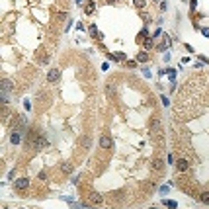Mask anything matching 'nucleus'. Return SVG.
Here are the masks:
<instances>
[{"label": "nucleus", "instance_id": "11", "mask_svg": "<svg viewBox=\"0 0 209 209\" xmlns=\"http://www.w3.org/2000/svg\"><path fill=\"white\" fill-rule=\"evenodd\" d=\"M147 61H149V55H147V53H141L139 51V55H137V63H147Z\"/></svg>", "mask_w": 209, "mask_h": 209}, {"label": "nucleus", "instance_id": "5", "mask_svg": "<svg viewBox=\"0 0 209 209\" xmlns=\"http://www.w3.org/2000/svg\"><path fill=\"white\" fill-rule=\"evenodd\" d=\"M59 78H61L59 69H51V71L47 72V82H59Z\"/></svg>", "mask_w": 209, "mask_h": 209}, {"label": "nucleus", "instance_id": "17", "mask_svg": "<svg viewBox=\"0 0 209 209\" xmlns=\"http://www.w3.org/2000/svg\"><path fill=\"white\" fill-rule=\"evenodd\" d=\"M135 4H137L139 8H143L145 6V0H135Z\"/></svg>", "mask_w": 209, "mask_h": 209}, {"label": "nucleus", "instance_id": "22", "mask_svg": "<svg viewBox=\"0 0 209 209\" xmlns=\"http://www.w3.org/2000/svg\"><path fill=\"white\" fill-rule=\"evenodd\" d=\"M149 209H158V207H157V205H150V207H149Z\"/></svg>", "mask_w": 209, "mask_h": 209}, {"label": "nucleus", "instance_id": "23", "mask_svg": "<svg viewBox=\"0 0 209 209\" xmlns=\"http://www.w3.org/2000/svg\"><path fill=\"white\" fill-rule=\"evenodd\" d=\"M4 209H8V207H4Z\"/></svg>", "mask_w": 209, "mask_h": 209}, {"label": "nucleus", "instance_id": "18", "mask_svg": "<svg viewBox=\"0 0 209 209\" xmlns=\"http://www.w3.org/2000/svg\"><path fill=\"white\" fill-rule=\"evenodd\" d=\"M127 66H129V69H135V66H137V63H135V61H129V63H127Z\"/></svg>", "mask_w": 209, "mask_h": 209}, {"label": "nucleus", "instance_id": "20", "mask_svg": "<svg viewBox=\"0 0 209 209\" xmlns=\"http://www.w3.org/2000/svg\"><path fill=\"white\" fill-rule=\"evenodd\" d=\"M168 188H170V186H162V188H160V194H166V192H168Z\"/></svg>", "mask_w": 209, "mask_h": 209}, {"label": "nucleus", "instance_id": "21", "mask_svg": "<svg viewBox=\"0 0 209 209\" xmlns=\"http://www.w3.org/2000/svg\"><path fill=\"white\" fill-rule=\"evenodd\" d=\"M162 104H164V106H170V102H168V98H166V96H162Z\"/></svg>", "mask_w": 209, "mask_h": 209}, {"label": "nucleus", "instance_id": "7", "mask_svg": "<svg viewBox=\"0 0 209 209\" xmlns=\"http://www.w3.org/2000/svg\"><path fill=\"white\" fill-rule=\"evenodd\" d=\"M176 168L180 170V172H186V170L189 168V162L186 160V158H178V160H176Z\"/></svg>", "mask_w": 209, "mask_h": 209}, {"label": "nucleus", "instance_id": "15", "mask_svg": "<svg viewBox=\"0 0 209 209\" xmlns=\"http://www.w3.org/2000/svg\"><path fill=\"white\" fill-rule=\"evenodd\" d=\"M164 205H168L170 209H176V201H172V199H164Z\"/></svg>", "mask_w": 209, "mask_h": 209}, {"label": "nucleus", "instance_id": "13", "mask_svg": "<svg viewBox=\"0 0 209 209\" xmlns=\"http://www.w3.org/2000/svg\"><path fill=\"white\" fill-rule=\"evenodd\" d=\"M80 145H82L84 149H90V139H88V137H86V135H84V137L80 139Z\"/></svg>", "mask_w": 209, "mask_h": 209}, {"label": "nucleus", "instance_id": "2", "mask_svg": "<svg viewBox=\"0 0 209 209\" xmlns=\"http://www.w3.org/2000/svg\"><path fill=\"white\" fill-rule=\"evenodd\" d=\"M111 145H113V139H111L108 133H104V135L100 137V149H110Z\"/></svg>", "mask_w": 209, "mask_h": 209}, {"label": "nucleus", "instance_id": "14", "mask_svg": "<svg viewBox=\"0 0 209 209\" xmlns=\"http://www.w3.org/2000/svg\"><path fill=\"white\" fill-rule=\"evenodd\" d=\"M145 49H152V37H145Z\"/></svg>", "mask_w": 209, "mask_h": 209}, {"label": "nucleus", "instance_id": "1", "mask_svg": "<svg viewBox=\"0 0 209 209\" xmlns=\"http://www.w3.org/2000/svg\"><path fill=\"white\" fill-rule=\"evenodd\" d=\"M88 203H90V207H94V205H96V207H100V205L104 203V197L100 196L98 192H92L90 197H88Z\"/></svg>", "mask_w": 209, "mask_h": 209}, {"label": "nucleus", "instance_id": "6", "mask_svg": "<svg viewBox=\"0 0 209 209\" xmlns=\"http://www.w3.org/2000/svg\"><path fill=\"white\" fill-rule=\"evenodd\" d=\"M27 186H29V178H20V180L14 182V188L16 189H26Z\"/></svg>", "mask_w": 209, "mask_h": 209}, {"label": "nucleus", "instance_id": "16", "mask_svg": "<svg viewBox=\"0 0 209 209\" xmlns=\"http://www.w3.org/2000/svg\"><path fill=\"white\" fill-rule=\"evenodd\" d=\"M63 170H65L66 174H71V172H72V168H71V164H63Z\"/></svg>", "mask_w": 209, "mask_h": 209}, {"label": "nucleus", "instance_id": "9", "mask_svg": "<svg viewBox=\"0 0 209 209\" xmlns=\"http://www.w3.org/2000/svg\"><path fill=\"white\" fill-rule=\"evenodd\" d=\"M168 45H170V37H168V35H164L162 43L158 45V51H166V49H168Z\"/></svg>", "mask_w": 209, "mask_h": 209}, {"label": "nucleus", "instance_id": "3", "mask_svg": "<svg viewBox=\"0 0 209 209\" xmlns=\"http://www.w3.org/2000/svg\"><path fill=\"white\" fill-rule=\"evenodd\" d=\"M0 88H2V94H10V92L14 90V82H12V80H8V78H2Z\"/></svg>", "mask_w": 209, "mask_h": 209}, {"label": "nucleus", "instance_id": "10", "mask_svg": "<svg viewBox=\"0 0 209 209\" xmlns=\"http://www.w3.org/2000/svg\"><path fill=\"white\" fill-rule=\"evenodd\" d=\"M199 201L203 205H209V192H201V196H199Z\"/></svg>", "mask_w": 209, "mask_h": 209}, {"label": "nucleus", "instance_id": "12", "mask_svg": "<svg viewBox=\"0 0 209 209\" xmlns=\"http://www.w3.org/2000/svg\"><path fill=\"white\" fill-rule=\"evenodd\" d=\"M110 59H113V61H125L127 57H125L123 53H113V55H110Z\"/></svg>", "mask_w": 209, "mask_h": 209}, {"label": "nucleus", "instance_id": "8", "mask_svg": "<svg viewBox=\"0 0 209 209\" xmlns=\"http://www.w3.org/2000/svg\"><path fill=\"white\" fill-rule=\"evenodd\" d=\"M94 10H96V4H94V0H88V2L84 4V14H88V16H90Z\"/></svg>", "mask_w": 209, "mask_h": 209}, {"label": "nucleus", "instance_id": "19", "mask_svg": "<svg viewBox=\"0 0 209 209\" xmlns=\"http://www.w3.org/2000/svg\"><path fill=\"white\" fill-rule=\"evenodd\" d=\"M24 106H26V110H31V104H29V100H26V102H24Z\"/></svg>", "mask_w": 209, "mask_h": 209}, {"label": "nucleus", "instance_id": "4", "mask_svg": "<svg viewBox=\"0 0 209 209\" xmlns=\"http://www.w3.org/2000/svg\"><path fill=\"white\" fill-rule=\"evenodd\" d=\"M10 143H12V145H20L22 143V131L20 129H12V131H10Z\"/></svg>", "mask_w": 209, "mask_h": 209}]
</instances>
